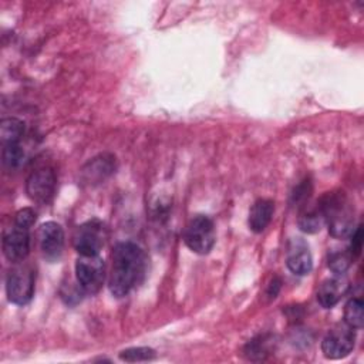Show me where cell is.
<instances>
[{
  "mask_svg": "<svg viewBox=\"0 0 364 364\" xmlns=\"http://www.w3.org/2000/svg\"><path fill=\"white\" fill-rule=\"evenodd\" d=\"M111 257L108 289L112 296L124 297L142 282L146 270V256L136 243L119 242Z\"/></svg>",
  "mask_w": 364,
  "mask_h": 364,
  "instance_id": "obj_1",
  "label": "cell"
},
{
  "mask_svg": "<svg viewBox=\"0 0 364 364\" xmlns=\"http://www.w3.org/2000/svg\"><path fill=\"white\" fill-rule=\"evenodd\" d=\"M318 206L331 236L344 239L351 235L354 230V206L343 192H328Z\"/></svg>",
  "mask_w": 364,
  "mask_h": 364,
  "instance_id": "obj_2",
  "label": "cell"
},
{
  "mask_svg": "<svg viewBox=\"0 0 364 364\" xmlns=\"http://www.w3.org/2000/svg\"><path fill=\"white\" fill-rule=\"evenodd\" d=\"M16 266L10 269L6 279V293L7 299L17 306L27 304L34 296V282L36 273L33 267L27 263H14Z\"/></svg>",
  "mask_w": 364,
  "mask_h": 364,
  "instance_id": "obj_3",
  "label": "cell"
},
{
  "mask_svg": "<svg viewBox=\"0 0 364 364\" xmlns=\"http://www.w3.org/2000/svg\"><path fill=\"white\" fill-rule=\"evenodd\" d=\"M185 245L198 255H206L216 242L215 225L206 215H195L183 230Z\"/></svg>",
  "mask_w": 364,
  "mask_h": 364,
  "instance_id": "obj_4",
  "label": "cell"
},
{
  "mask_svg": "<svg viewBox=\"0 0 364 364\" xmlns=\"http://www.w3.org/2000/svg\"><path fill=\"white\" fill-rule=\"evenodd\" d=\"M75 279L85 294H95L105 280V263L100 255L81 256L75 262Z\"/></svg>",
  "mask_w": 364,
  "mask_h": 364,
  "instance_id": "obj_5",
  "label": "cell"
},
{
  "mask_svg": "<svg viewBox=\"0 0 364 364\" xmlns=\"http://www.w3.org/2000/svg\"><path fill=\"white\" fill-rule=\"evenodd\" d=\"M355 344V330L347 323H338L331 327L321 341V351L328 360L347 357Z\"/></svg>",
  "mask_w": 364,
  "mask_h": 364,
  "instance_id": "obj_6",
  "label": "cell"
},
{
  "mask_svg": "<svg viewBox=\"0 0 364 364\" xmlns=\"http://www.w3.org/2000/svg\"><path fill=\"white\" fill-rule=\"evenodd\" d=\"M55 173L50 166L37 168L26 181V193L36 203H48L55 192Z\"/></svg>",
  "mask_w": 364,
  "mask_h": 364,
  "instance_id": "obj_7",
  "label": "cell"
},
{
  "mask_svg": "<svg viewBox=\"0 0 364 364\" xmlns=\"http://www.w3.org/2000/svg\"><path fill=\"white\" fill-rule=\"evenodd\" d=\"M104 240V225L97 219H91L77 228L74 235V247L81 256L100 255Z\"/></svg>",
  "mask_w": 364,
  "mask_h": 364,
  "instance_id": "obj_8",
  "label": "cell"
},
{
  "mask_svg": "<svg viewBox=\"0 0 364 364\" xmlns=\"http://www.w3.org/2000/svg\"><path fill=\"white\" fill-rule=\"evenodd\" d=\"M30 250V229L13 225L3 235V253L11 263L26 260Z\"/></svg>",
  "mask_w": 364,
  "mask_h": 364,
  "instance_id": "obj_9",
  "label": "cell"
},
{
  "mask_svg": "<svg viewBox=\"0 0 364 364\" xmlns=\"http://www.w3.org/2000/svg\"><path fill=\"white\" fill-rule=\"evenodd\" d=\"M38 240L47 260L55 262L60 259L64 250V230L60 223L54 220L44 222L38 230Z\"/></svg>",
  "mask_w": 364,
  "mask_h": 364,
  "instance_id": "obj_10",
  "label": "cell"
},
{
  "mask_svg": "<svg viewBox=\"0 0 364 364\" xmlns=\"http://www.w3.org/2000/svg\"><path fill=\"white\" fill-rule=\"evenodd\" d=\"M286 264L297 276H306L313 269V257L309 245L301 237L290 239L286 250Z\"/></svg>",
  "mask_w": 364,
  "mask_h": 364,
  "instance_id": "obj_11",
  "label": "cell"
},
{
  "mask_svg": "<svg viewBox=\"0 0 364 364\" xmlns=\"http://www.w3.org/2000/svg\"><path fill=\"white\" fill-rule=\"evenodd\" d=\"M350 284L344 274L326 279L317 289V301L324 309L334 307L348 291Z\"/></svg>",
  "mask_w": 364,
  "mask_h": 364,
  "instance_id": "obj_12",
  "label": "cell"
},
{
  "mask_svg": "<svg viewBox=\"0 0 364 364\" xmlns=\"http://www.w3.org/2000/svg\"><path fill=\"white\" fill-rule=\"evenodd\" d=\"M273 212H274L273 200L264 199V198L257 199L249 210V219H247L249 229L255 233L263 232L269 226L273 218Z\"/></svg>",
  "mask_w": 364,
  "mask_h": 364,
  "instance_id": "obj_13",
  "label": "cell"
},
{
  "mask_svg": "<svg viewBox=\"0 0 364 364\" xmlns=\"http://www.w3.org/2000/svg\"><path fill=\"white\" fill-rule=\"evenodd\" d=\"M115 169V158L112 155H100L94 159H91L87 166L82 169L84 178L87 182L92 181H104L107 176H109Z\"/></svg>",
  "mask_w": 364,
  "mask_h": 364,
  "instance_id": "obj_14",
  "label": "cell"
},
{
  "mask_svg": "<svg viewBox=\"0 0 364 364\" xmlns=\"http://www.w3.org/2000/svg\"><path fill=\"white\" fill-rule=\"evenodd\" d=\"M24 135V122L17 118H4L0 122V139L3 145L21 142Z\"/></svg>",
  "mask_w": 364,
  "mask_h": 364,
  "instance_id": "obj_15",
  "label": "cell"
},
{
  "mask_svg": "<svg viewBox=\"0 0 364 364\" xmlns=\"http://www.w3.org/2000/svg\"><path fill=\"white\" fill-rule=\"evenodd\" d=\"M299 228L306 232V233H316L321 229L324 225V218L320 210V206H313V208H306L300 216H299Z\"/></svg>",
  "mask_w": 364,
  "mask_h": 364,
  "instance_id": "obj_16",
  "label": "cell"
},
{
  "mask_svg": "<svg viewBox=\"0 0 364 364\" xmlns=\"http://www.w3.org/2000/svg\"><path fill=\"white\" fill-rule=\"evenodd\" d=\"M363 307L364 304L361 297H351L344 306V323H347L354 330H360L363 327Z\"/></svg>",
  "mask_w": 364,
  "mask_h": 364,
  "instance_id": "obj_17",
  "label": "cell"
},
{
  "mask_svg": "<svg viewBox=\"0 0 364 364\" xmlns=\"http://www.w3.org/2000/svg\"><path fill=\"white\" fill-rule=\"evenodd\" d=\"M353 260H354V257L350 253L348 247H346V249H333V250L328 252L327 266L336 274H344L346 270L350 267Z\"/></svg>",
  "mask_w": 364,
  "mask_h": 364,
  "instance_id": "obj_18",
  "label": "cell"
},
{
  "mask_svg": "<svg viewBox=\"0 0 364 364\" xmlns=\"http://www.w3.org/2000/svg\"><path fill=\"white\" fill-rule=\"evenodd\" d=\"M1 158H3V164L10 169L20 166L24 159V149L21 146V142L3 145Z\"/></svg>",
  "mask_w": 364,
  "mask_h": 364,
  "instance_id": "obj_19",
  "label": "cell"
},
{
  "mask_svg": "<svg viewBox=\"0 0 364 364\" xmlns=\"http://www.w3.org/2000/svg\"><path fill=\"white\" fill-rule=\"evenodd\" d=\"M119 358L127 363L151 361L155 358V350L149 347H129L119 353Z\"/></svg>",
  "mask_w": 364,
  "mask_h": 364,
  "instance_id": "obj_20",
  "label": "cell"
},
{
  "mask_svg": "<svg viewBox=\"0 0 364 364\" xmlns=\"http://www.w3.org/2000/svg\"><path fill=\"white\" fill-rule=\"evenodd\" d=\"M267 344H269L267 340L264 337H262V336L257 337V338H253L245 347V354L247 355L249 360H263L264 355L269 351V346Z\"/></svg>",
  "mask_w": 364,
  "mask_h": 364,
  "instance_id": "obj_21",
  "label": "cell"
},
{
  "mask_svg": "<svg viewBox=\"0 0 364 364\" xmlns=\"http://www.w3.org/2000/svg\"><path fill=\"white\" fill-rule=\"evenodd\" d=\"M36 222V212L31 208H23L20 209L14 216V223L23 228H31Z\"/></svg>",
  "mask_w": 364,
  "mask_h": 364,
  "instance_id": "obj_22",
  "label": "cell"
},
{
  "mask_svg": "<svg viewBox=\"0 0 364 364\" xmlns=\"http://www.w3.org/2000/svg\"><path fill=\"white\" fill-rule=\"evenodd\" d=\"M351 242L348 246L350 253L353 255V257L355 259L360 253H361V247H363V226L358 225L353 232H351Z\"/></svg>",
  "mask_w": 364,
  "mask_h": 364,
  "instance_id": "obj_23",
  "label": "cell"
},
{
  "mask_svg": "<svg viewBox=\"0 0 364 364\" xmlns=\"http://www.w3.org/2000/svg\"><path fill=\"white\" fill-rule=\"evenodd\" d=\"M309 195H310V182H303V183H300L296 189H294V192H293V200L294 202H303V200H306L307 198H309Z\"/></svg>",
  "mask_w": 364,
  "mask_h": 364,
  "instance_id": "obj_24",
  "label": "cell"
},
{
  "mask_svg": "<svg viewBox=\"0 0 364 364\" xmlns=\"http://www.w3.org/2000/svg\"><path fill=\"white\" fill-rule=\"evenodd\" d=\"M280 284H282V282H280L277 277H274V279L270 282V284H269V287H267V294H269L270 299H274V297H276V294H277L279 290H280Z\"/></svg>",
  "mask_w": 364,
  "mask_h": 364,
  "instance_id": "obj_25",
  "label": "cell"
}]
</instances>
